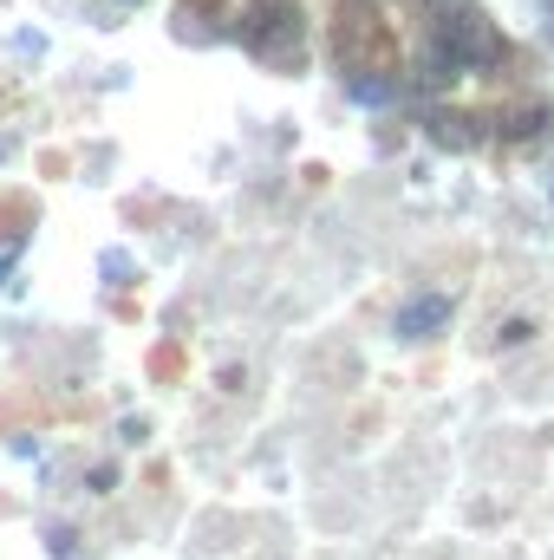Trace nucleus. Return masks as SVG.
<instances>
[{
  "label": "nucleus",
  "mask_w": 554,
  "mask_h": 560,
  "mask_svg": "<svg viewBox=\"0 0 554 560\" xmlns=\"http://www.w3.org/2000/svg\"><path fill=\"white\" fill-rule=\"evenodd\" d=\"M437 39L450 46V59H457L463 72H496V66L509 59V39H503V26H496L483 7L443 13V20H437Z\"/></svg>",
  "instance_id": "1"
},
{
  "label": "nucleus",
  "mask_w": 554,
  "mask_h": 560,
  "mask_svg": "<svg viewBox=\"0 0 554 560\" xmlns=\"http://www.w3.org/2000/svg\"><path fill=\"white\" fill-rule=\"evenodd\" d=\"M242 39L255 46V59L293 66V59H300V13H293V0H262L255 20L242 26Z\"/></svg>",
  "instance_id": "2"
},
{
  "label": "nucleus",
  "mask_w": 554,
  "mask_h": 560,
  "mask_svg": "<svg viewBox=\"0 0 554 560\" xmlns=\"http://www.w3.org/2000/svg\"><path fill=\"white\" fill-rule=\"evenodd\" d=\"M450 313H457L450 293H417L412 306L399 313V339H430L437 326H450Z\"/></svg>",
  "instance_id": "3"
},
{
  "label": "nucleus",
  "mask_w": 554,
  "mask_h": 560,
  "mask_svg": "<svg viewBox=\"0 0 554 560\" xmlns=\"http://www.w3.org/2000/svg\"><path fill=\"white\" fill-rule=\"evenodd\" d=\"M424 131H430V143H443V150H476V143H483V125H476V118H457V112L424 118Z\"/></svg>",
  "instance_id": "4"
},
{
  "label": "nucleus",
  "mask_w": 554,
  "mask_h": 560,
  "mask_svg": "<svg viewBox=\"0 0 554 560\" xmlns=\"http://www.w3.org/2000/svg\"><path fill=\"white\" fill-rule=\"evenodd\" d=\"M542 131H549V105H535V112H509V118H503V138H542Z\"/></svg>",
  "instance_id": "5"
},
{
  "label": "nucleus",
  "mask_w": 554,
  "mask_h": 560,
  "mask_svg": "<svg viewBox=\"0 0 554 560\" xmlns=\"http://www.w3.org/2000/svg\"><path fill=\"white\" fill-rule=\"evenodd\" d=\"M529 332H535V326H529V319H509V326H503V346H522V339H529Z\"/></svg>",
  "instance_id": "6"
}]
</instances>
